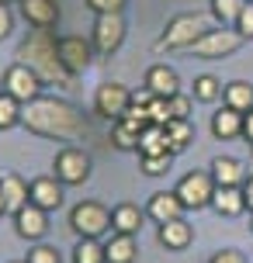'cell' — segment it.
<instances>
[{"label": "cell", "mask_w": 253, "mask_h": 263, "mask_svg": "<svg viewBox=\"0 0 253 263\" xmlns=\"http://www.w3.org/2000/svg\"><path fill=\"white\" fill-rule=\"evenodd\" d=\"M21 125L31 135L56 139V142H83L91 135V121L77 104L59 97H35L21 107Z\"/></svg>", "instance_id": "obj_1"}, {"label": "cell", "mask_w": 253, "mask_h": 263, "mask_svg": "<svg viewBox=\"0 0 253 263\" xmlns=\"http://www.w3.org/2000/svg\"><path fill=\"white\" fill-rule=\"evenodd\" d=\"M17 63H25L42 83H52V87H73L77 80L59 59V39L52 35V28H35L17 45Z\"/></svg>", "instance_id": "obj_2"}, {"label": "cell", "mask_w": 253, "mask_h": 263, "mask_svg": "<svg viewBox=\"0 0 253 263\" xmlns=\"http://www.w3.org/2000/svg\"><path fill=\"white\" fill-rule=\"evenodd\" d=\"M212 17L208 14H177L170 17V25L163 28V35L156 39L153 45V52H184L187 45H194V42L205 35V31H212Z\"/></svg>", "instance_id": "obj_3"}, {"label": "cell", "mask_w": 253, "mask_h": 263, "mask_svg": "<svg viewBox=\"0 0 253 263\" xmlns=\"http://www.w3.org/2000/svg\"><path fill=\"white\" fill-rule=\"evenodd\" d=\"M243 35L236 31V28H226V25H215L212 31H205L194 45H187L184 52L191 55H198V59H226V55L232 52H240L243 49Z\"/></svg>", "instance_id": "obj_4"}, {"label": "cell", "mask_w": 253, "mask_h": 263, "mask_svg": "<svg viewBox=\"0 0 253 263\" xmlns=\"http://www.w3.org/2000/svg\"><path fill=\"white\" fill-rule=\"evenodd\" d=\"M69 229L80 239H101L104 232H111V208L101 201H80L69 211Z\"/></svg>", "instance_id": "obj_5"}, {"label": "cell", "mask_w": 253, "mask_h": 263, "mask_svg": "<svg viewBox=\"0 0 253 263\" xmlns=\"http://www.w3.org/2000/svg\"><path fill=\"white\" fill-rule=\"evenodd\" d=\"M91 153L87 149H80V145H66V149H59L56 153V180H63L66 187H80L87 177H91Z\"/></svg>", "instance_id": "obj_6"}, {"label": "cell", "mask_w": 253, "mask_h": 263, "mask_svg": "<svg viewBox=\"0 0 253 263\" xmlns=\"http://www.w3.org/2000/svg\"><path fill=\"white\" fill-rule=\"evenodd\" d=\"M215 177L212 170H191L180 177V184H177V197L184 201V208L198 211V208H208L215 197Z\"/></svg>", "instance_id": "obj_7"}, {"label": "cell", "mask_w": 253, "mask_h": 263, "mask_svg": "<svg viewBox=\"0 0 253 263\" xmlns=\"http://www.w3.org/2000/svg\"><path fill=\"white\" fill-rule=\"evenodd\" d=\"M129 107H132V90L125 83H101L94 90V111H97V118L118 121Z\"/></svg>", "instance_id": "obj_8"}, {"label": "cell", "mask_w": 253, "mask_h": 263, "mask_svg": "<svg viewBox=\"0 0 253 263\" xmlns=\"http://www.w3.org/2000/svg\"><path fill=\"white\" fill-rule=\"evenodd\" d=\"M91 42H94V52L97 55L118 52V45L125 42V17H121V14H97Z\"/></svg>", "instance_id": "obj_9"}, {"label": "cell", "mask_w": 253, "mask_h": 263, "mask_svg": "<svg viewBox=\"0 0 253 263\" xmlns=\"http://www.w3.org/2000/svg\"><path fill=\"white\" fill-rule=\"evenodd\" d=\"M42 83L31 69H28L25 63H14L7 66V73H4V90L11 93V97H17L21 104H28V101H35V97H42Z\"/></svg>", "instance_id": "obj_10"}, {"label": "cell", "mask_w": 253, "mask_h": 263, "mask_svg": "<svg viewBox=\"0 0 253 263\" xmlns=\"http://www.w3.org/2000/svg\"><path fill=\"white\" fill-rule=\"evenodd\" d=\"M59 59H63V66H66L73 77H80V73H87L91 63H94V42L80 39V35L59 39Z\"/></svg>", "instance_id": "obj_11"}, {"label": "cell", "mask_w": 253, "mask_h": 263, "mask_svg": "<svg viewBox=\"0 0 253 263\" xmlns=\"http://www.w3.org/2000/svg\"><path fill=\"white\" fill-rule=\"evenodd\" d=\"M14 229H17V236H21V239H31V242H39V239L49 232V211L28 201L25 208L14 215Z\"/></svg>", "instance_id": "obj_12"}, {"label": "cell", "mask_w": 253, "mask_h": 263, "mask_svg": "<svg viewBox=\"0 0 253 263\" xmlns=\"http://www.w3.org/2000/svg\"><path fill=\"white\" fill-rule=\"evenodd\" d=\"M184 201L177 197V191H156V194L149 197V204H146V215L153 218L156 225L163 222H173V218H184Z\"/></svg>", "instance_id": "obj_13"}, {"label": "cell", "mask_w": 253, "mask_h": 263, "mask_svg": "<svg viewBox=\"0 0 253 263\" xmlns=\"http://www.w3.org/2000/svg\"><path fill=\"white\" fill-rule=\"evenodd\" d=\"M63 187L66 184L56 180V177H39V180H31V187H28V201L45 208V211H56L63 204Z\"/></svg>", "instance_id": "obj_14"}, {"label": "cell", "mask_w": 253, "mask_h": 263, "mask_svg": "<svg viewBox=\"0 0 253 263\" xmlns=\"http://www.w3.org/2000/svg\"><path fill=\"white\" fill-rule=\"evenodd\" d=\"M17 4L31 28H56L59 21V0H17Z\"/></svg>", "instance_id": "obj_15"}, {"label": "cell", "mask_w": 253, "mask_h": 263, "mask_svg": "<svg viewBox=\"0 0 253 263\" xmlns=\"http://www.w3.org/2000/svg\"><path fill=\"white\" fill-rule=\"evenodd\" d=\"M243 118H246L243 111L222 104V107L212 115V135H215V139H222V142H229V139H240V135H243Z\"/></svg>", "instance_id": "obj_16"}, {"label": "cell", "mask_w": 253, "mask_h": 263, "mask_svg": "<svg viewBox=\"0 0 253 263\" xmlns=\"http://www.w3.org/2000/svg\"><path fill=\"white\" fill-rule=\"evenodd\" d=\"M28 187L31 184H25V177H17V173H0V194H4V204L11 215H17L28 204Z\"/></svg>", "instance_id": "obj_17"}, {"label": "cell", "mask_w": 253, "mask_h": 263, "mask_svg": "<svg viewBox=\"0 0 253 263\" xmlns=\"http://www.w3.org/2000/svg\"><path fill=\"white\" fill-rule=\"evenodd\" d=\"M135 256H139L135 236L111 232V236L104 239V260H107V263H135Z\"/></svg>", "instance_id": "obj_18"}, {"label": "cell", "mask_w": 253, "mask_h": 263, "mask_svg": "<svg viewBox=\"0 0 253 263\" xmlns=\"http://www.w3.org/2000/svg\"><path fill=\"white\" fill-rule=\"evenodd\" d=\"M146 90L149 93H160V97H173V93H180V77L173 73L170 66H149Z\"/></svg>", "instance_id": "obj_19"}, {"label": "cell", "mask_w": 253, "mask_h": 263, "mask_svg": "<svg viewBox=\"0 0 253 263\" xmlns=\"http://www.w3.org/2000/svg\"><path fill=\"white\" fill-rule=\"evenodd\" d=\"M142 222H146V211L139 208V204H129V201H121L118 208L111 211V229L125 232V236H135L142 229Z\"/></svg>", "instance_id": "obj_20"}, {"label": "cell", "mask_w": 253, "mask_h": 263, "mask_svg": "<svg viewBox=\"0 0 253 263\" xmlns=\"http://www.w3.org/2000/svg\"><path fill=\"white\" fill-rule=\"evenodd\" d=\"M212 208L222 215V218H236L246 211V197H243V187H215Z\"/></svg>", "instance_id": "obj_21"}, {"label": "cell", "mask_w": 253, "mask_h": 263, "mask_svg": "<svg viewBox=\"0 0 253 263\" xmlns=\"http://www.w3.org/2000/svg\"><path fill=\"white\" fill-rule=\"evenodd\" d=\"M194 239V229L184 222V218H173V222L160 225V246L163 250H187Z\"/></svg>", "instance_id": "obj_22"}, {"label": "cell", "mask_w": 253, "mask_h": 263, "mask_svg": "<svg viewBox=\"0 0 253 263\" xmlns=\"http://www.w3.org/2000/svg\"><path fill=\"white\" fill-rule=\"evenodd\" d=\"M212 177L219 187H243V163L232 156H215L212 159Z\"/></svg>", "instance_id": "obj_23"}, {"label": "cell", "mask_w": 253, "mask_h": 263, "mask_svg": "<svg viewBox=\"0 0 253 263\" xmlns=\"http://www.w3.org/2000/svg\"><path fill=\"white\" fill-rule=\"evenodd\" d=\"M163 135H167V153L170 156H180L191 139H194V128H191V121L187 118H173L170 125H163Z\"/></svg>", "instance_id": "obj_24"}, {"label": "cell", "mask_w": 253, "mask_h": 263, "mask_svg": "<svg viewBox=\"0 0 253 263\" xmlns=\"http://www.w3.org/2000/svg\"><path fill=\"white\" fill-rule=\"evenodd\" d=\"M222 104L236 107V111H253V83H246V80H232V83H226L222 87Z\"/></svg>", "instance_id": "obj_25"}, {"label": "cell", "mask_w": 253, "mask_h": 263, "mask_svg": "<svg viewBox=\"0 0 253 263\" xmlns=\"http://www.w3.org/2000/svg\"><path fill=\"white\" fill-rule=\"evenodd\" d=\"M160 153H167L163 125H149V128L139 135V156H160Z\"/></svg>", "instance_id": "obj_26"}, {"label": "cell", "mask_w": 253, "mask_h": 263, "mask_svg": "<svg viewBox=\"0 0 253 263\" xmlns=\"http://www.w3.org/2000/svg\"><path fill=\"white\" fill-rule=\"evenodd\" d=\"M250 0H212V17L219 21V25L232 28L236 25V17H240V11L246 7Z\"/></svg>", "instance_id": "obj_27"}, {"label": "cell", "mask_w": 253, "mask_h": 263, "mask_svg": "<svg viewBox=\"0 0 253 263\" xmlns=\"http://www.w3.org/2000/svg\"><path fill=\"white\" fill-rule=\"evenodd\" d=\"M21 101L17 97H11L7 90H0V132L14 128V125H21Z\"/></svg>", "instance_id": "obj_28"}, {"label": "cell", "mask_w": 253, "mask_h": 263, "mask_svg": "<svg viewBox=\"0 0 253 263\" xmlns=\"http://www.w3.org/2000/svg\"><path fill=\"white\" fill-rule=\"evenodd\" d=\"M73 263H107L104 260V242L97 239H80L73 246Z\"/></svg>", "instance_id": "obj_29"}, {"label": "cell", "mask_w": 253, "mask_h": 263, "mask_svg": "<svg viewBox=\"0 0 253 263\" xmlns=\"http://www.w3.org/2000/svg\"><path fill=\"white\" fill-rule=\"evenodd\" d=\"M194 101H205V104H212V101H219L222 97V83H219V77H212V73H205V77H194Z\"/></svg>", "instance_id": "obj_30"}, {"label": "cell", "mask_w": 253, "mask_h": 263, "mask_svg": "<svg viewBox=\"0 0 253 263\" xmlns=\"http://www.w3.org/2000/svg\"><path fill=\"white\" fill-rule=\"evenodd\" d=\"M111 145L129 153V149H139V135H135L125 121H111Z\"/></svg>", "instance_id": "obj_31"}, {"label": "cell", "mask_w": 253, "mask_h": 263, "mask_svg": "<svg viewBox=\"0 0 253 263\" xmlns=\"http://www.w3.org/2000/svg\"><path fill=\"white\" fill-rule=\"evenodd\" d=\"M146 107H149V121H153V125H170V121H173L170 97H160V93H153V97L146 101Z\"/></svg>", "instance_id": "obj_32"}, {"label": "cell", "mask_w": 253, "mask_h": 263, "mask_svg": "<svg viewBox=\"0 0 253 263\" xmlns=\"http://www.w3.org/2000/svg\"><path fill=\"white\" fill-rule=\"evenodd\" d=\"M173 166V156L170 153H160V156H142V173L146 177H163V173H170Z\"/></svg>", "instance_id": "obj_33"}, {"label": "cell", "mask_w": 253, "mask_h": 263, "mask_svg": "<svg viewBox=\"0 0 253 263\" xmlns=\"http://www.w3.org/2000/svg\"><path fill=\"white\" fill-rule=\"evenodd\" d=\"M25 263H63V260H59V250H56V246L35 242V246L28 250V260Z\"/></svg>", "instance_id": "obj_34"}, {"label": "cell", "mask_w": 253, "mask_h": 263, "mask_svg": "<svg viewBox=\"0 0 253 263\" xmlns=\"http://www.w3.org/2000/svg\"><path fill=\"white\" fill-rule=\"evenodd\" d=\"M232 28H236L246 42H253V0L240 11V17H236V25H232Z\"/></svg>", "instance_id": "obj_35"}, {"label": "cell", "mask_w": 253, "mask_h": 263, "mask_svg": "<svg viewBox=\"0 0 253 263\" xmlns=\"http://www.w3.org/2000/svg\"><path fill=\"white\" fill-rule=\"evenodd\" d=\"M125 4H129V0H87V7H91L94 14H121Z\"/></svg>", "instance_id": "obj_36"}, {"label": "cell", "mask_w": 253, "mask_h": 263, "mask_svg": "<svg viewBox=\"0 0 253 263\" xmlns=\"http://www.w3.org/2000/svg\"><path fill=\"white\" fill-rule=\"evenodd\" d=\"M170 111H173V118H187V115H191V97H187L184 90L173 93L170 97Z\"/></svg>", "instance_id": "obj_37"}, {"label": "cell", "mask_w": 253, "mask_h": 263, "mask_svg": "<svg viewBox=\"0 0 253 263\" xmlns=\"http://www.w3.org/2000/svg\"><path fill=\"white\" fill-rule=\"evenodd\" d=\"M11 31H14V14H11V7H7V4H0V42L7 39Z\"/></svg>", "instance_id": "obj_38"}, {"label": "cell", "mask_w": 253, "mask_h": 263, "mask_svg": "<svg viewBox=\"0 0 253 263\" xmlns=\"http://www.w3.org/2000/svg\"><path fill=\"white\" fill-rule=\"evenodd\" d=\"M208 263H246V256H243L240 250H219Z\"/></svg>", "instance_id": "obj_39"}, {"label": "cell", "mask_w": 253, "mask_h": 263, "mask_svg": "<svg viewBox=\"0 0 253 263\" xmlns=\"http://www.w3.org/2000/svg\"><path fill=\"white\" fill-rule=\"evenodd\" d=\"M243 139L253 145V111H246V118H243Z\"/></svg>", "instance_id": "obj_40"}, {"label": "cell", "mask_w": 253, "mask_h": 263, "mask_svg": "<svg viewBox=\"0 0 253 263\" xmlns=\"http://www.w3.org/2000/svg\"><path fill=\"white\" fill-rule=\"evenodd\" d=\"M243 197H246V208L253 211V177H246V180H243Z\"/></svg>", "instance_id": "obj_41"}, {"label": "cell", "mask_w": 253, "mask_h": 263, "mask_svg": "<svg viewBox=\"0 0 253 263\" xmlns=\"http://www.w3.org/2000/svg\"><path fill=\"white\" fill-rule=\"evenodd\" d=\"M4 211H7V204H4V194H0V215H4Z\"/></svg>", "instance_id": "obj_42"}, {"label": "cell", "mask_w": 253, "mask_h": 263, "mask_svg": "<svg viewBox=\"0 0 253 263\" xmlns=\"http://www.w3.org/2000/svg\"><path fill=\"white\" fill-rule=\"evenodd\" d=\"M0 4H7V7H11V4H14V0H0Z\"/></svg>", "instance_id": "obj_43"}]
</instances>
